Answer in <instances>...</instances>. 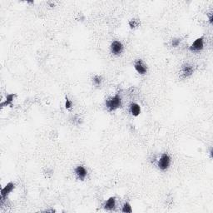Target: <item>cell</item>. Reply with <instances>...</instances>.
Segmentation results:
<instances>
[{
  "instance_id": "6da1fadb",
  "label": "cell",
  "mask_w": 213,
  "mask_h": 213,
  "mask_svg": "<svg viewBox=\"0 0 213 213\" xmlns=\"http://www.w3.org/2000/svg\"><path fill=\"white\" fill-rule=\"evenodd\" d=\"M121 103H122L121 98L119 97V95L117 94L113 98L108 99L106 102V107L108 108V110L110 112H112V111H115L121 106Z\"/></svg>"
},
{
  "instance_id": "7a4b0ae2",
  "label": "cell",
  "mask_w": 213,
  "mask_h": 213,
  "mask_svg": "<svg viewBox=\"0 0 213 213\" xmlns=\"http://www.w3.org/2000/svg\"><path fill=\"white\" fill-rule=\"evenodd\" d=\"M170 162H171V160H170L169 156L166 153L162 154V156L161 157V158H160L159 162H158V166H159V168L162 170V171L166 170L168 168V166H169Z\"/></svg>"
},
{
  "instance_id": "3957f363",
  "label": "cell",
  "mask_w": 213,
  "mask_h": 213,
  "mask_svg": "<svg viewBox=\"0 0 213 213\" xmlns=\"http://www.w3.org/2000/svg\"><path fill=\"white\" fill-rule=\"evenodd\" d=\"M203 48V38H199L191 45L190 50L192 52H198Z\"/></svg>"
},
{
  "instance_id": "277c9868",
  "label": "cell",
  "mask_w": 213,
  "mask_h": 213,
  "mask_svg": "<svg viewBox=\"0 0 213 213\" xmlns=\"http://www.w3.org/2000/svg\"><path fill=\"white\" fill-rule=\"evenodd\" d=\"M13 188H14V184L12 183V182H9L8 184H7V185L4 186V188H3L2 191H1L2 201H4V199L8 197V194L12 192L13 190Z\"/></svg>"
},
{
  "instance_id": "5b68a950",
  "label": "cell",
  "mask_w": 213,
  "mask_h": 213,
  "mask_svg": "<svg viewBox=\"0 0 213 213\" xmlns=\"http://www.w3.org/2000/svg\"><path fill=\"white\" fill-rule=\"evenodd\" d=\"M122 44L118 41H114L111 45V51L115 55H118L122 51Z\"/></svg>"
},
{
  "instance_id": "8992f818",
  "label": "cell",
  "mask_w": 213,
  "mask_h": 213,
  "mask_svg": "<svg viewBox=\"0 0 213 213\" xmlns=\"http://www.w3.org/2000/svg\"><path fill=\"white\" fill-rule=\"evenodd\" d=\"M134 67L135 69L137 70L138 73H140V74H142V75L145 74L146 72V67H145V65L142 63V60H138V62L135 63Z\"/></svg>"
},
{
  "instance_id": "52a82bcc",
  "label": "cell",
  "mask_w": 213,
  "mask_h": 213,
  "mask_svg": "<svg viewBox=\"0 0 213 213\" xmlns=\"http://www.w3.org/2000/svg\"><path fill=\"white\" fill-rule=\"evenodd\" d=\"M75 172L76 174H77V176H78V178L80 180H82V181H83L84 178H86V176H87V171L82 166H78V167L76 168Z\"/></svg>"
},
{
  "instance_id": "ba28073f",
  "label": "cell",
  "mask_w": 213,
  "mask_h": 213,
  "mask_svg": "<svg viewBox=\"0 0 213 213\" xmlns=\"http://www.w3.org/2000/svg\"><path fill=\"white\" fill-rule=\"evenodd\" d=\"M182 74H183V77L184 78H186V77H189L192 74L193 72V68L192 67L189 65V64H185L183 65L182 67Z\"/></svg>"
},
{
  "instance_id": "9c48e42d",
  "label": "cell",
  "mask_w": 213,
  "mask_h": 213,
  "mask_svg": "<svg viewBox=\"0 0 213 213\" xmlns=\"http://www.w3.org/2000/svg\"><path fill=\"white\" fill-rule=\"evenodd\" d=\"M115 201H116V198L113 197H112L109 198V199L106 201V203H105V205H104V208H105V210L112 211V210L114 209Z\"/></svg>"
},
{
  "instance_id": "30bf717a",
  "label": "cell",
  "mask_w": 213,
  "mask_h": 213,
  "mask_svg": "<svg viewBox=\"0 0 213 213\" xmlns=\"http://www.w3.org/2000/svg\"><path fill=\"white\" fill-rule=\"evenodd\" d=\"M130 110H131V112H132V114L133 115V116H135V117L138 116V115L140 114V112H141L140 106H139L138 104H137V103H132V104L131 105Z\"/></svg>"
},
{
  "instance_id": "8fae6325",
  "label": "cell",
  "mask_w": 213,
  "mask_h": 213,
  "mask_svg": "<svg viewBox=\"0 0 213 213\" xmlns=\"http://www.w3.org/2000/svg\"><path fill=\"white\" fill-rule=\"evenodd\" d=\"M16 94H9L7 96L6 100L4 101V103H1V106H12V103L13 101V98L15 97Z\"/></svg>"
},
{
  "instance_id": "7c38bea8",
  "label": "cell",
  "mask_w": 213,
  "mask_h": 213,
  "mask_svg": "<svg viewBox=\"0 0 213 213\" xmlns=\"http://www.w3.org/2000/svg\"><path fill=\"white\" fill-rule=\"evenodd\" d=\"M122 212H129L131 213L132 211V207H131V206L129 203H125L124 205H123V206H122Z\"/></svg>"
},
{
  "instance_id": "4fadbf2b",
  "label": "cell",
  "mask_w": 213,
  "mask_h": 213,
  "mask_svg": "<svg viewBox=\"0 0 213 213\" xmlns=\"http://www.w3.org/2000/svg\"><path fill=\"white\" fill-rule=\"evenodd\" d=\"M93 82L94 83L97 85V86H99L101 83H102V78L100 76H96L93 78Z\"/></svg>"
},
{
  "instance_id": "5bb4252c",
  "label": "cell",
  "mask_w": 213,
  "mask_h": 213,
  "mask_svg": "<svg viewBox=\"0 0 213 213\" xmlns=\"http://www.w3.org/2000/svg\"><path fill=\"white\" fill-rule=\"evenodd\" d=\"M138 25V23L135 19L132 20V21H130V22H129V26L131 27V28H136Z\"/></svg>"
},
{
  "instance_id": "9a60e30c",
  "label": "cell",
  "mask_w": 213,
  "mask_h": 213,
  "mask_svg": "<svg viewBox=\"0 0 213 213\" xmlns=\"http://www.w3.org/2000/svg\"><path fill=\"white\" fill-rule=\"evenodd\" d=\"M180 42H181V39H179V38H176V39H173L172 40V46L173 47H178V45H179V44H180Z\"/></svg>"
},
{
  "instance_id": "2e32d148",
  "label": "cell",
  "mask_w": 213,
  "mask_h": 213,
  "mask_svg": "<svg viewBox=\"0 0 213 213\" xmlns=\"http://www.w3.org/2000/svg\"><path fill=\"white\" fill-rule=\"evenodd\" d=\"M72 106V103L70 102V100L68 98H66V103H65V107L67 108V109H69V108H71Z\"/></svg>"
},
{
  "instance_id": "e0dca14e",
  "label": "cell",
  "mask_w": 213,
  "mask_h": 213,
  "mask_svg": "<svg viewBox=\"0 0 213 213\" xmlns=\"http://www.w3.org/2000/svg\"><path fill=\"white\" fill-rule=\"evenodd\" d=\"M209 20H210V23H211V24H212V20H213V15H212V14L210 16Z\"/></svg>"
},
{
  "instance_id": "ac0fdd59",
  "label": "cell",
  "mask_w": 213,
  "mask_h": 213,
  "mask_svg": "<svg viewBox=\"0 0 213 213\" xmlns=\"http://www.w3.org/2000/svg\"><path fill=\"white\" fill-rule=\"evenodd\" d=\"M210 153H211V158H212V157H213V154H212V149H211V152H210Z\"/></svg>"
}]
</instances>
